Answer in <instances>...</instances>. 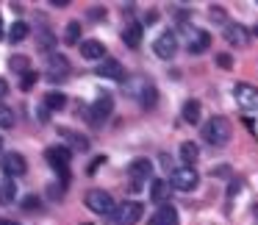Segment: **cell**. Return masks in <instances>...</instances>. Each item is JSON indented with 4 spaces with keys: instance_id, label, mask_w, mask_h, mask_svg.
Returning <instances> with one entry per match:
<instances>
[{
    "instance_id": "obj_1",
    "label": "cell",
    "mask_w": 258,
    "mask_h": 225,
    "mask_svg": "<svg viewBox=\"0 0 258 225\" xmlns=\"http://www.w3.org/2000/svg\"><path fill=\"white\" fill-rule=\"evenodd\" d=\"M203 139L208 142V145H217V147H222V145H228L230 142V134H233V128H230V123L225 117H211L206 125H203Z\"/></svg>"
},
{
    "instance_id": "obj_2",
    "label": "cell",
    "mask_w": 258,
    "mask_h": 225,
    "mask_svg": "<svg viewBox=\"0 0 258 225\" xmlns=\"http://www.w3.org/2000/svg\"><path fill=\"white\" fill-rule=\"evenodd\" d=\"M70 147L67 145H53V147H47L45 150V158H47V164L53 167V173L58 175V181L61 184H70Z\"/></svg>"
},
{
    "instance_id": "obj_3",
    "label": "cell",
    "mask_w": 258,
    "mask_h": 225,
    "mask_svg": "<svg viewBox=\"0 0 258 225\" xmlns=\"http://www.w3.org/2000/svg\"><path fill=\"white\" fill-rule=\"evenodd\" d=\"M197 184H200V175H197L195 167H175L172 173H169V186L172 189H180V192H191L197 189Z\"/></svg>"
},
{
    "instance_id": "obj_4",
    "label": "cell",
    "mask_w": 258,
    "mask_h": 225,
    "mask_svg": "<svg viewBox=\"0 0 258 225\" xmlns=\"http://www.w3.org/2000/svg\"><path fill=\"white\" fill-rule=\"evenodd\" d=\"M0 170H3V175L6 178H23L25 173H28V161H25V156L23 153H17V150H9V153H3L0 156Z\"/></svg>"
},
{
    "instance_id": "obj_5",
    "label": "cell",
    "mask_w": 258,
    "mask_h": 225,
    "mask_svg": "<svg viewBox=\"0 0 258 225\" xmlns=\"http://www.w3.org/2000/svg\"><path fill=\"white\" fill-rule=\"evenodd\" d=\"M111 111H114V97L103 92V95H100V97H97V100L89 106V111H86V120H89V125L100 128V125L106 123L108 117H111Z\"/></svg>"
},
{
    "instance_id": "obj_6",
    "label": "cell",
    "mask_w": 258,
    "mask_h": 225,
    "mask_svg": "<svg viewBox=\"0 0 258 225\" xmlns=\"http://www.w3.org/2000/svg\"><path fill=\"white\" fill-rule=\"evenodd\" d=\"M84 203H86V208H92L95 214H103V217H106V214H114V208H117L114 197L103 189H89L84 197Z\"/></svg>"
},
{
    "instance_id": "obj_7",
    "label": "cell",
    "mask_w": 258,
    "mask_h": 225,
    "mask_svg": "<svg viewBox=\"0 0 258 225\" xmlns=\"http://www.w3.org/2000/svg\"><path fill=\"white\" fill-rule=\"evenodd\" d=\"M128 175H131V192H139L142 186H145V181L153 175V164L147 161V158H134V161L128 164Z\"/></svg>"
},
{
    "instance_id": "obj_8",
    "label": "cell",
    "mask_w": 258,
    "mask_h": 225,
    "mask_svg": "<svg viewBox=\"0 0 258 225\" xmlns=\"http://www.w3.org/2000/svg\"><path fill=\"white\" fill-rule=\"evenodd\" d=\"M142 211H145L142 203L128 200V203H122V206L114 208L111 219H114V225H134V222H139V219H142Z\"/></svg>"
},
{
    "instance_id": "obj_9",
    "label": "cell",
    "mask_w": 258,
    "mask_h": 225,
    "mask_svg": "<svg viewBox=\"0 0 258 225\" xmlns=\"http://www.w3.org/2000/svg\"><path fill=\"white\" fill-rule=\"evenodd\" d=\"M45 70H47V78L50 81H64L70 75V62L64 53H47L45 56Z\"/></svg>"
},
{
    "instance_id": "obj_10",
    "label": "cell",
    "mask_w": 258,
    "mask_h": 225,
    "mask_svg": "<svg viewBox=\"0 0 258 225\" xmlns=\"http://www.w3.org/2000/svg\"><path fill=\"white\" fill-rule=\"evenodd\" d=\"M183 34H186V50L195 53V56H197V53H206L208 47H211V34H208V31L189 28V25H186Z\"/></svg>"
},
{
    "instance_id": "obj_11",
    "label": "cell",
    "mask_w": 258,
    "mask_h": 225,
    "mask_svg": "<svg viewBox=\"0 0 258 225\" xmlns=\"http://www.w3.org/2000/svg\"><path fill=\"white\" fill-rule=\"evenodd\" d=\"M233 97L244 111H258V89L252 84H236Z\"/></svg>"
},
{
    "instance_id": "obj_12",
    "label": "cell",
    "mask_w": 258,
    "mask_h": 225,
    "mask_svg": "<svg viewBox=\"0 0 258 225\" xmlns=\"http://www.w3.org/2000/svg\"><path fill=\"white\" fill-rule=\"evenodd\" d=\"M153 53H156L158 59H172L175 53H178V36H175L172 31H164V34L153 42Z\"/></svg>"
},
{
    "instance_id": "obj_13",
    "label": "cell",
    "mask_w": 258,
    "mask_h": 225,
    "mask_svg": "<svg viewBox=\"0 0 258 225\" xmlns=\"http://www.w3.org/2000/svg\"><path fill=\"white\" fill-rule=\"evenodd\" d=\"M95 75H100V78H111V81H125V67L117 62V59H103V62L97 64Z\"/></svg>"
},
{
    "instance_id": "obj_14",
    "label": "cell",
    "mask_w": 258,
    "mask_h": 225,
    "mask_svg": "<svg viewBox=\"0 0 258 225\" xmlns=\"http://www.w3.org/2000/svg\"><path fill=\"white\" fill-rule=\"evenodd\" d=\"M81 56L86 62H103L106 59V45L100 39H86V42H81Z\"/></svg>"
},
{
    "instance_id": "obj_15",
    "label": "cell",
    "mask_w": 258,
    "mask_h": 225,
    "mask_svg": "<svg viewBox=\"0 0 258 225\" xmlns=\"http://www.w3.org/2000/svg\"><path fill=\"white\" fill-rule=\"evenodd\" d=\"M225 39H228V45H233V47H244L247 42H250V34H247L244 25L230 23V25H225Z\"/></svg>"
},
{
    "instance_id": "obj_16",
    "label": "cell",
    "mask_w": 258,
    "mask_h": 225,
    "mask_svg": "<svg viewBox=\"0 0 258 225\" xmlns=\"http://www.w3.org/2000/svg\"><path fill=\"white\" fill-rule=\"evenodd\" d=\"M147 225H178V208L169 206V203L167 206H158Z\"/></svg>"
},
{
    "instance_id": "obj_17",
    "label": "cell",
    "mask_w": 258,
    "mask_h": 225,
    "mask_svg": "<svg viewBox=\"0 0 258 225\" xmlns=\"http://www.w3.org/2000/svg\"><path fill=\"white\" fill-rule=\"evenodd\" d=\"M169 195H172V186H169V181H153L150 184V200L158 203V206H167L169 203Z\"/></svg>"
},
{
    "instance_id": "obj_18",
    "label": "cell",
    "mask_w": 258,
    "mask_h": 225,
    "mask_svg": "<svg viewBox=\"0 0 258 225\" xmlns=\"http://www.w3.org/2000/svg\"><path fill=\"white\" fill-rule=\"evenodd\" d=\"M142 34H145V28H142V23H128L122 28V42L128 47H139L142 42Z\"/></svg>"
},
{
    "instance_id": "obj_19",
    "label": "cell",
    "mask_w": 258,
    "mask_h": 225,
    "mask_svg": "<svg viewBox=\"0 0 258 225\" xmlns=\"http://www.w3.org/2000/svg\"><path fill=\"white\" fill-rule=\"evenodd\" d=\"M58 134L67 139V145L73 147V150H78V153H84V150H89V139H86L84 134H75V131H70V128H61Z\"/></svg>"
},
{
    "instance_id": "obj_20",
    "label": "cell",
    "mask_w": 258,
    "mask_h": 225,
    "mask_svg": "<svg viewBox=\"0 0 258 225\" xmlns=\"http://www.w3.org/2000/svg\"><path fill=\"white\" fill-rule=\"evenodd\" d=\"M42 106H45L47 111H61V108L67 106V95H61V92H47Z\"/></svg>"
},
{
    "instance_id": "obj_21",
    "label": "cell",
    "mask_w": 258,
    "mask_h": 225,
    "mask_svg": "<svg viewBox=\"0 0 258 225\" xmlns=\"http://www.w3.org/2000/svg\"><path fill=\"white\" fill-rule=\"evenodd\" d=\"M156 100H158L156 86H153L150 81H145V84H142V92H139V103H142L145 108H153V106H156Z\"/></svg>"
},
{
    "instance_id": "obj_22",
    "label": "cell",
    "mask_w": 258,
    "mask_h": 225,
    "mask_svg": "<svg viewBox=\"0 0 258 225\" xmlns=\"http://www.w3.org/2000/svg\"><path fill=\"white\" fill-rule=\"evenodd\" d=\"M28 23H23V20H17V23L12 25V28H9V34H6V39L12 42V45H20V42L25 39V36H28Z\"/></svg>"
},
{
    "instance_id": "obj_23",
    "label": "cell",
    "mask_w": 258,
    "mask_h": 225,
    "mask_svg": "<svg viewBox=\"0 0 258 225\" xmlns=\"http://www.w3.org/2000/svg\"><path fill=\"white\" fill-rule=\"evenodd\" d=\"M17 197V186H14L12 178H3L0 181V206H9V203Z\"/></svg>"
},
{
    "instance_id": "obj_24",
    "label": "cell",
    "mask_w": 258,
    "mask_h": 225,
    "mask_svg": "<svg viewBox=\"0 0 258 225\" xmlns=\"http://www.w3.org/2000/svg\"><path fill=\"white\" fill-rule=\"evenodd\" d=\"M17 125V114H14V108L9 106V103L0 100V128H14Z\"/></svg>"
},
{
    "instance_id": "obj_25",
    "label": "cell",
    "mask_w": 258,
    "mask_h": 225,
    "mask_svg": "<svg viewBox=\"0 0 258 225\" xmlns=\"http://www.w3.org/2000/svg\"><path fill=\"white\" fill-rule=\"evenodd\" d=\"M183 120L189 125H197L200 123V103L197 100H186L183 103Z\"/></svg>"
},
{
    "instance_id": "obj_26",
    "label": "cell",
    "mask_w": 258,
    "mask_h": 225,
    "mask_svg": "<svg viewBox=\"0 0 258 225\" xmlns=\"http://www.w3.org/2000/svg\"><path fill=\"white\" fill-rule=\"evenodd\" d=\"M197 156H200V150H197L195 142H183V145H180V158H183L186 167H191V164L197 161Z\"/></svg>"
},
{
    "instance_id": "obj_27",
    "label": "cell",
    "mask_w": 258,
    "mask_h": 225,
    "mask_svg": "<svg viewBox=\"0 0 258 225\" xmlns=\"http://www.w3.org/2000/svg\"><path fill=\"white\" fill-rule=\"evenodd\" d=\"M20 208H23V211H28V214H36L42 208V197L39 195H25L23 200H20Z\"/></svg>"
},
{
    "instance_id": "obj_28",
    "label": "cell",
    "mask_w": 258,
    "mask_h": 225,
    "mask_svg": "<svg viewBox=\"0 0 258 225\" xmlns=\"http://www.w3.org/2000/svg\"><path fill=\"white\" fill-rule=\"evenodd\" d=\"M36 45H39L45 53H53V47H56V36H53L50 31H39V36H36Z\"/></svg>"
},
{
    "instance_id": "obj_29",
    "label": "cell",
    "mask_w": 258,
    "mask_h": 225,
    "mask_svg": "<svg viewBox=\"0 0 258 225\" xmlns=\"http://www.w3.org/2000/svg\"><path fill=\"white\" fill-rule=\"evenodd\" d=\"M9 67H12L14 73L25 75V73H28V70H31V62H28V59H25V56H12V59H9Z\"/></svg>"
},
{
    "instance_id": "obj_30",
    "label": "cell",
    "mask_w": 258,
    "mask_h": 225,
    "mask_svg": "<svg viewBox=\"0 0 258 225\" xmlns=\"http://www.w3.org/2000/svg\"><path fill=\"white\" fill-rule=\"evenodd\" d=\"M64 42L67 45H78L81 42V23H70L67 31H64Z\"/></svg>"
},
{
    "instance_id": "obj_31",
    "label": "cell",
    "mask_w": 258,
    "mask_h": 225,
    "mask_svg": "<svg viewBox=\"0 0 258 225\" xmlns=\"http://www.w3.org/2000/svg\"><path fill=\"white\" fill-rule=\"evenodd\" d=\"M36 78H39V75H36L34 70H28L25 75H20V89H25V92H28V89H34Z\"/></svg>"
},
{
    "instance_id": "obj_32",
    "label": "cell",
    "mask_w": 258,
    "mask_h": 225,
    "mask_svg": "<svg viewBox=\"0 0 258 225\" xmlns=\"http://www.w3.org/2000/svg\"><path fill=\"white\" fill-rule=\"evenodd\" d=\"M161 164H164V167L169 170V173H172V170H175V167H172V158H169L167 153H161Z\"/></svg>"
},
{
    "instance_id": "obj_33",
    "label": "cell",
    "mask_w": 258,
    "mask_h": 225,
    "mask_svg": "<svg viewBox=\"0 0 258 225\" xmlns=\"http://www.w3.org/2000/svg\"><path fill=\"white\" fill-rule=\"evenodd\" d=\"M217 62H219V67H230V64H233L230 56H217Z\"/></svg>"
},
{
    "instance_id": "obj_34",
    "label": "cell",
    "mask_w": 258,
    "mask_h": 225,
    "mask_svg": "<svg viewBox=\"0 0 258 225\" xmlns=\"http://www.w3.org/2000/svg\"><path fill=\"white\" fill-rule=\"evenodd\" d=\"M39 120H42V123H47V120H50V111H47L45 106H39Z\"/></svg>"
},
{
    "instance_id": "obj_35",
    "label": "cell",
    "mask_w": 258,
    "mask_h": 225,
    "mask_svg": "<svg viewBox=\"0 0 258 225\" xmlns=\"http://www.w3.org/2000/svg\"><path fill=\"white\" fill-rule=\"evenodd\" d=\"M6 92H9V84L3 78H0V97H6Z\"/></svg>"
},
{
    "instance_id": "obj_36",
    "label": "cell",
    "mask_w": 258,
    "mask_h": 225,
    "mask_svg": "<svg viewBox=\"0 0 258 225\" xmlns=\"http://www.w3.org/2000/svg\"><path fill=\"white\" fill-rule=\"evenodd\" d=\"M0 39H6V23H3V14H0Z\"/></svg>"
},
{
    "instance_id": "obj_37",
    "label": "cell",
    "mask_w": 258,
    "mask_h": 225,
    "mask_svg": "<svg viewBox=\"0 0 258 225\" xmlns=\"http://www.w3.org/2000/svg\"><path fill=\"white\" fill-rule=\"evenodd\" d=\"M0 225H20V222H14V219H6V217H0Z\"/></svg>"
},
{
    "instance_id": "obj_38",
    "label": "cell",
    "mask_w": 258,
    "mask_h": 225,
    "mask_svg": "<svg viewBox=\"0 0 258 225\" xmlns=\"http://www.w3.org/2000/svg\"><path fill=\"white\" fill-rule=\"evenodd\" d=\"M0 156H3V139H0Z\"/></svg>"
},
{
    "instance_id": "obj_39",
    "label": "cell",
    "mask_w": 258,
    "mask_h": 225,
    "mask_svg": "<svg viewBox=\"0 0 258 225\" xmlns=\"http://www.w3.org/2000/svg\"><path fill=\"white\" fill-rule=\"evenodd\" d=\"M252 34H255V36H258V25H255V28H252Z\"/></svg>"
}]
</instances>
